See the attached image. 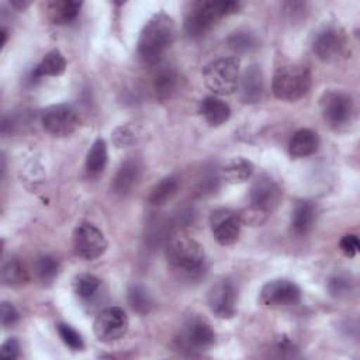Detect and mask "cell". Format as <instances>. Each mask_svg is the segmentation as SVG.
<instances>
[{"label": "cell", "instance_id": "6da1fadb", "mask_svg": "<svg viewBox=\"0 0 360 360\" xmlns=\"http://www.w3.org/2000/svg\"><path fill=\"white\" fill-rule=\"evenodd\" d=\"M176 25L170 15L159 11L152 15L143 25L138 39V56L145 65L160 62L166 51L174 41Z\"/></svg>", "mask_w": 360, "mask_h": 360}, {"label": "cell", "instance_id": "7a4b0ae2", "mask_svg": "<svg viewBox=\"0 0 360 360\" xmlns=\"http://www.w3.org/2000/svg\"><path fill=\"white\" fill-rule=\"evenodd\" d=\"M240 3L231 0L195 1L184 15V31L190 38H201L219 20L238 13Z\"/></svg>", "mask_w": 360, "mask_h": 360}, {"label": "cell", "instance_id": "3957f363", "mask_svg": "<svg viewBox=\"0 0 360 360\" xmlns=\"http://www.w3.org/2000/svg\"><path fill=\"white\" fill-rule=\"evenodd\" d=\"M169 264L184 278L195 280L204 270L205 253L202 246L191 238H174L166 246Z\"/></svg>", "mask_w": 360, "mask_h": 360}, {"label": "cell", "instance_id": "277c9868", "mask_svg": "<svg viewBox=\"0 0 360 360\" xmlns=\"http://www.w3.org/2000/svg\"><path fill=\"white\" fill-rule=\"evenodd\" d=\"M311 89V73L302 65H284L276 69L271 80L273 94L284 101H297Z\"/></svg>", "mask_w": 360, "mask_h": 360}, {"label": "cell", "instance_id": "5b68a950", "mask_svg": "<svg viewBox=\"0 0 360 360\" xmlns=\"http://www.w3.org/2000/svg\"><path fill=\"white\" fill-rule=\"evenodd\" d=\"M205 86L215 94H232L239 82V59L221 58L208 63L202 70Z\"/></svg>", "mask_w": 360, "mask_h": 360}, {"label": "cell", "instance_id": "8992f818", "mask_svg": "<svg viewBox=\"0 0 360 360\" xmlns=\"http://www.w3.org/2000/svg\"><path fill=\"white\" fill-rule=\"evenodd\" d=\"M215 340V333L210 323L201 318L188 319L177 333L176 347L188 354L195 356L207 350Z\"/></svg>", "mask_w": 360, "mask_h": 360}, {"label": "cell", "instance_id": "52a82bcc", "mask_svg": "<svg viewBox=\"0 0 360 360\" xmlns=\"http://www.w3.org/2000/svg\"><path fill=\"white\" fill-rule=\"evenodd\" d=\"M319 107L323 120L336 129L347 125L354 114V101L343 90H326L319 98Z\"/></svg>", "mask_w": 360, "mask_h": 360}, {"label": "cell", "instance_id": "ba28073f", "mask_svg": "<svg viewBox=\"0 0 360 360\" xmlns=\"http://www.w3.org/2000/svg\"><path fill=\"white\" fill-rule=\"evenodd\" d=\"M72 236L75 253L83 260H96L107 249L104 233L90 222H80Z\"/></svg>", "mask_w": 360, "mask_h": 360}, {"label": "cell", "instance_id": "9c48e42d", "mask_svg": "<svg viewBox=\"0 0 360 360\" xmlns=\"http://www.w3.org/2000/svg\"><path fill=\"white\" fill-rule=\"evenodd\" d=\"M128 316L120 307L103 309L93 323V330L100 342L111 343L121 339L128 330Z\"/></svg>", "mask_w": 360, "mask_h": 360}, {"label": "cell", "instance_id": "30bf717a", "mask_svg": "<svg viewBox=\"0 0 360 360\" xmlns=\"http://www.w3.org/2000/svg\"><path fill=\"white\" fill-rule=\"evenodd\" d=\"M281 194L283 191L277 181L267 174H262L253 181L250 187L249 207L269 217L278 207L281 201Z\"/></svg>", "mask_w": 360, "mask_h": 360}, {"label": "cell", "instance_id": "8fae6325", "mask_svg": "<svg viewBox=\"0 0 360 360\" xmlns=\"http://www.w3.org/2000/svg\"><path fill=\"white\" fill-rule=\"evenodd\" d=\"M42 127L53 136H68L79 127L76 111L68 104L49 105L42 111Z\"/></svg>", "mask_w": 360, "mask_h": 360}, {"label": "cell", "instance_id": "7c38bea8", "mask_svg": "<svg viewBox=\"0 0 360 360\" xmlns=\"http://www.w3.org/2000/svg\"><path fill=\"white\" fill-rule=\"evenodd\" d=\"M259 301L266 307L295 305L301 301V290L291 280L276 278L262 287Z\"/></svg>", "mask_w": 360, "mask_h": 360}, {"label": "cell", "instance_id": "4fadbf2b", "mask_svg": "<svg viewBox=\"0 0 360 360\" xmlns=\"http://www.w3.org/2000/svg\"><path fill=\"white\" fill-rule=\"evenodd\" d=\"M238 292L229 280L217 281L208 291L210 311L219 319H231L236 314Z\"/></svg>", "mask_w": 360, "mask_h": 360}, {"label": "cell", "instance_id": "5bb4252c", "mask_svg": "<svg viewBox=\"0 0 360 360\" xmlns=\"http://www.w3.org/2000/svg\"><path fill=\"white\" fill-rule=\"evenodd\" d=\"M210 226L217 242L228 246L238 240L242 222L238 212L229 208H219L211 212Z\"/></svg>", "mask_w": 360, "mask_h": 360}, {"label": "cell", "instance_id": "9a60e30c", "mask_svg": "<svg viewBox=\"0 0 360 360\" xmlns=\"http://www.w3.org/2000/svg\"><path fill=\"white\" fill-rule=\"evenodd\" d=\"M346 45L345 35L335 27L322 30L314 39L312 51L315 56L323 62H332L342 55Z\"/></svg>", "mask_w": 360, "mask_h": 360}, {"label": "cell", "instance_id": "2e32d148", "mask_svg": "<svg viewBox=\"0 0 360 360\" xmlns=\"http://www.w3.org/2000/svg\"><path fill=\"white\" fill-rule=\"evenodd\" d=\"M238 90L242 103L253 104L262 98L264 91V79L263 72L257 65H250L246 68L238 82Z\"/></svg>", "mask_w": 360, "mask_h": 360}, {"label": "cell", "instance_id": "e0dca14e", "mask_svg": "<svg viewBox=\"0 0 360 360\" xmlns=\"http://www.w3.org/2000/svg\"><path fill=\"white\" fill-rule=\"evenodd\" d=\"M141 163L136 159H127L115 172L111 183V188L118 195L128 194L141 177Z\"/></svg>", "mask_w": 360, "mask_h": 360}, {"label": "cell", "instance_id": "ac0fdd59", "mask_svg": "<svg viewBox=\"0 0 360 360\" xmlns=\"http://www.w3.org/2000/svg\"><path fill=\"white\" fill-rule=\"evenodd\" d=\"M315 217H316V210L311 201H307V200L297 201L291 215V224H290L291 233H294L295 236L307 235L314 226Z\"/></svg>", "mask_w": 360, "mask_h": 360}, {"label": "cell", "instance_id": "d6986e66", "mask_svg": "<svg viewBox=\"0 0 360 360\" xmlns=\"http://www.w3.org/2000/svg\"><path fill=\"white\" fill-rule=\"evenodd\" d=\"M198 111L211 127H219L225 124L231 117L229 105L215 96H210L201 100Z\"/></svg>", "mask_w": 360, "mask_h": 360}, {"label": "cell", "instance_id": "ffe728a7", "mask_svg": "<svg viewBox=\"0 0 360 360\" xmlns=\"http://www.w3.org/2000/svg\"><path fill=\"white\" fill-rule=\"evenodd\" d=\"M177 86L179 75L172 66H160L152 77V91L159 100H166L172 97Z\"/></svg>", "mask_w": 360, "mask_h": 360}, {"label": "cell", "instance_id": "44dd1931", "mask_svg": "<svg viewBox=\"0 0 360 360\" xmlns=\"http://www.w3.org/2000/svg\"><path fill=\"white\" fill-rule=\"evenodd\" d=\"M319 148V136L309 128L298 129L288 143V152L292 158H305L315 153Z\"/></svg>", "mask_w": 360, "mask_h": 360}, {"label": "cell", "instance_id": "7402d4cb", "mask_svg": "<svg viewBox=\"0 0 360 360\" xmlns=\"http://www.w3.org/2000/svg\"><path fill=\"white\" fill-rule=\"evenodd\" d=\"M65 70H66L65 56L58 49H52L32 69V72L30 75V80L37 82L38 79H41L44 76H60Z\"/></svg>", "mask_w": 360, "mask_h": 360}, {"label": "cell", "instance_id": "603a6c76", "mask_svg": "<svg viewBox=\"0 0 360 360\" xmlns=\"http://www.w3.org/2000/svg\"><path fill=\"white\" fill-rule=\"evenodd\" d=\"M82 3L75 0H56L48 4V14L53 24L66 25L73 22L80 13Z\"/></svg>", "mask_w": 360, "mask_h": 360}, {"label": "cell", "instance_id": "cb8c5ba5", "mask_svg": "<svg viewBox=\"0 0 360 360\" xmlns=\"http://www.w3.org/2000/svg\"><path fill=\"white\" fill-rule=\"evenodd\" d=\"M253 172H255L253 163L249 159L242 156L229 159L222 167V174L229 183H243L248 179H250Z\"/></svg>", "mask_w": 360, "mask_h": 360}, {"label": "cell", "instance_id": "d4e9b609", "mask_svg": "<svg viewBox=\"0 0 360 360\" xmlns=\"http://www.w3.org/2000/svg\"><path fill=\"white\" fill-rule=\"evenodd\" d=\"M177 190H179L177 177L167 176L152 187V190L148 195V202L153 207L165 205L169 200L173 198V195L177 193Z\"/></svg>", "mask_w": 360, "mask_h": 360}, {"label": "cell", "instance_id": "484cf974", "mask_svg": "<svg viewBox=\"0 0 360 360\" xmlns=\"http://www.w3.org/2000/svg\"><path fill=\"white\" fill-rule=\"evenodd\" d=\"M1 280L6 285L17 287L28 281V270L22 260L18 257H10L3 263L1 267Z\"/></svg>", "mask_w": 360, "mask_h": 360}, {"label": "cell", "instance_id": "4316f807", "mask_svg": "<svg viewBox=\"0 0 360 360\" xmlns=\"http://www.w3.org/2000/svg\"><path fill=\"white\" fill-rule=\"evenodd\" d=\"M107 160H108V153H107L105 141L101 138H97L86 155V170L90 174H98L104 170Z\"/></svg>", "mask_w": 360, "mask_h": 360}, {"label": "cell", "instance_id": "83f0119b", "mask_svg": "<svg viewBox=\"0 0 360 360\" xmlns=\"http://www.w3.org/2000/svg\"><path fill=\"white\" fill-rule=\"evenodd\" d=\"M128 304L139 315H146L153 308V300L143 285L134 284L128 290Z\"/></svg>", "mask_w": 360, "mask_h": 360}, {"label": "cell", "instance_id": "f1b7e54d", "mask_svg": "<svg viewBox=\"0 0 360 360\" xmlns=\"http://www.w3.org/2000/svg\"><path fill=\"white\" fill-rule=\"evenodd\" d=\"M100 278L90 273L77 274L73 278V292L82 300H90L100 288Z\"/></svg>", "mask_w": 360, "mask_h": 360}, {"label": "cell", "instance_id": "f546056e", "mask_svg": "<svg viewBox=\"0 0 360 360\" xmlns=\"http://www.w3.org/2000/svg\"><path fill=\"white\" fill-rule=\"evenodd\" d=\"M228 45L236 52L246 53L255 51L259 46V41L253 32L248 30H238L229 35Z\"/></svg>", "mask_w": 360, "mask_h": 360}, {"label": "cell", "instance_id": "4dcf8cb0", "mask_svg": "<svg viewBox=\"0 0 360 360\" xmlns=\"http://www.w3.org/2000/svg\"><path fill=\"white\" fill-rule=\"evenodd\" d=\"M34 271L37 274V277L42 281V283H51L59 271V262L56 257L51 256V255H44L39 256L35 260L34 264Z\"/></svg>", "mask_w": 360, "mask_h": 360}, {"label": "cell", "instance_id": "1f68e13d", "mask_svg": "<svg viewBox=\"0 0 360 360\" xmlns=\"http://www.w3.org/2000/svg\"><path fill=\"white\" fill-rule=\"evenodd\" d=\"M352 278L346 273H335L328 281V290L336 298L349 295V292L352 291Z\"/></svg>", "mask_w": 360, "mask_h": 360}, {"label": "cell", "instance_id": "d6a6232c", "mask_svg": "<svg viewBox=\"0 0 360 360\" xmlns=\"http://www.w3.org/2000/svg\"><path fill=\"white\" fill-rule=\"evenodd\" d=\"M58 333H59L62 342H63L68 347H70V349H73V350H83L84 342H83L80 333H79L76 329H73L70 325H68V323H59V325H58Z\"/></svg>", "mask_w": 360, "mask_h": 360}, {"label": "cell", "instance_id": "836d02e7", "mask_svg": "<svg viewBox=\"0 0 360 360\" xmlns=\"http://www.w3.org/2000/svg\"><path fill=\"white\" fill-rule=\"evenodd\" d=\"M18 319H20V314H18L17 308L11 302L3 301L1 307H0V321H1V325L4 328H10V326L15 325L18 322Z\"/></svg>", "mask_w": 360, "mask_h": 360}, {"label": "cell", "instance_id": "e575fe53", "mask_svg": "<svg viewBox=\"0 0 360 360\" xmlns=\"http://www.w3.org/2000/svg\"><path fill=\"white\" fill-rule=\"evenodd\" d=\"M112 141L118 148L128 146L135 141V132L129 125H121L112 132Z\"/></svg>", "mask_w": 360, "mask_h": 360}, {"label": "cell", "instance_id": "d590c367", "mask_svg": "<svg viewBox=\"0 0 360 360\" xmlns=\"http://www.w3.org/2000/svg\"><path fill=\"white\" fill-rule=\"evenodd\" d=\"M339 248H340V250H342L346 256L354 257V256L359 253V249H360V242H359L357 235H354V233H346V235L340 239Z\"/></svg>", "mask_w": 360, "mask_h": 360}, {"label": "cell", "instance_id": "8d00e7d4", "mask_svg": "<svg viewBox=\"0 0 360 360\" xmlns=\"http://www.w3.org/2000/svg\"><path fill=\"white\" fill-rule=\"evenodd\" d=\"M20 354V343L17 339L14 338H8L7 340L3 342L1 347H0V356L3 359H17Z\"/></svg>", "mask_w": 360, "mask_h": 360}, {"label": "cell", "instance_id": "74e56055", "mask_svg": "<svg viewBox=\"0 0 360 360\" xmlns=\"http://www.w3.org/2000/svg\"><path fill=\"white\" fill-rule=\"evenodd\" d=\"M217 184H218V176H217V173L214 172H208V174H205L202 179H201V181H200V188L201 190H204V191H208V193H211V191H214L215 188H217Z\"/></svg>", "mask_w": 360, "mask_h": 360}, {"label": "cell", "instance_id": "f35d334b", "mask_svg": "<svg viewBox=\"0 0 360 360\" xmlns=\"http://www.w3.org/2000/svg\"><path fill=\"white\" fill-rule=\"evenodd\" d=\"M11 6L15 7V8H18V10H24L25 7L30 6V1H13Z\"/></svg>", "mask_w": 360, "mask_h": 360}, {"label": "cell", "instance_id": "ab89813d", "mask_svg": "<svg viewBox=\"0 0 360 360\" xmlns=\"http://www.w3.org/2000/svg\"><path fill=\"white\" fill-rule=\"evenodd\" d=\"M0 35H1V46H4L6 42H7V30H6V28H1Z\"/></svg>", "mask_w": 360, "mask_h": 360}]
</instances>
